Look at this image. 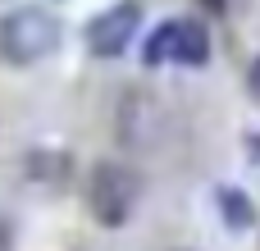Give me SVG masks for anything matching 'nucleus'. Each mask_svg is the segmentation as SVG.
I'll list each match as a JSON object with an SVG mask.
<instances>
[{"instance_id":"1","label":"nucleus","mask_w":260,"mask_h":251,"mask_svg":"<svg viewBox=\"0 0 260 251\" xmlns=\"http://www.w3.org/2000/svg\"><path fill=\"white\" fill-rule=\"evenodd\" d=\"M142 201V174L123 160H96L87 174V215L101 229H123Z\"/></svg>"},{"instance_id":"2","label":"nucleus","mask_w":260,"mask_h":251,"mask_svg":"<svg viewBox=\"0 0 260 251\" xmlns=\"http://www.w3.org/2000/svg\"><path fill=\"white\" fill-rule=\"evenodd\" d=\"M59 37H64V23L41 5H18V9H9L0 18V55L14 69H27L37 59L55 55Z\"/></svg>"},{"instance_id":"3","label":"nucleus","mask_w":260,"mask_h":251,"mask_svg":"<svg viewBox=\"0 0 260 251\" xmlns=\"http://www.w3.org/2000/svg\"><path fill=\"white\" fill-rule=\"evenodd\" d=\"M165 64H183V69H206L210 64V32L201 18H160L146 41H142V69H165Z\"/></svg>"},{"instance_id":"4","label":"nucleus","mask_w":260,"mask_h":251,"mask_svg":"<svg viewBox=\"0 0 260 251\" xmlns=\"http://www.w3.org/2000/svg\"><path fill=\"white\" fill-rule=\"evenodd\" d=\"M142 32V5L137 0H114L82 27V46L91 59H119Z\"/></svg>"},{"instance_id":"5","label":"nucleus","mask_w":260,"mask_h":251,"mask_svg":"<svg viewBox=\"0 0 260 251\" xmlns=\"http://www.w3.org/2000/svg\"><path fill=\"white\" fill-rule=\"evenodd\" d=\"M23 174H27V183H50V187H59V183L73 178V155L59 151V146H32V151L23 155Z\"/></svg>"},{"instance_id":"6","label":"nucleus","mask_w":260,"mask_h":251,"mask_svg":"<svg viewBox=\"0 0 260 251\" xmlns=\"http://www.w3.org/2000/svg\"><path fill=\"white\" fill-rule=\"evenodd\" d=\"M215 210H219V224L233 229V233L256 229V201L242 187H215Z\"/></svg>"},{"instance_id":"7","label":"nucleus","mask_w":260,"mask_h":251,"mask_svg":"<svg viewBox=\"0 0 260 251\" xmlns=\"http://www.w3.org/2000/svg\"><path fill=\"white\" fill-rule=\"evenodd\" d=\"M247 91H251V101L260 105V55L251 59V69H247Z\"/></svg>"},{"instance_id":"8","label":"nucleus","mask_w":260,"mask_h":251,"mask_svg":"<svg viewBox=\"0 0 260 251\" xmlns=\"http://www.w3.org/2000/svg\"><path fill=\"white\" fill-rule=\"evenodd\" d=\"M197 5H201L206 14H215V18H224V14L233 9V0H197Z\"/></svg>"},{"instance_id":"9","label":"nucleus","mask_w":260,"mask_h":251,"mask_svg":"<svg viewBox=\"0 0 260 251\" xmlns=\"http://www.w3.org/2000/svg\"><path fill=\"white\" fill-rule=\"evenodd\" d=\"M0 251H14V219L0 215Z\"/></svg>"},{"instance_id":"10","label":"nucleus","mask_w":260,"mask_h":251,"mask_svg":"<svg viewBox=\"0 0 260 251\" xmlns=\"http://www.w3.org/2000/svg\"><path fill=\"white\" fill-rule=\"evenodd\" d=\"M247 155L260 165V133H251V137H247Z\"/></svg>"}]
</instances>
